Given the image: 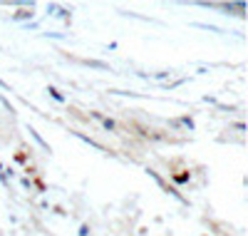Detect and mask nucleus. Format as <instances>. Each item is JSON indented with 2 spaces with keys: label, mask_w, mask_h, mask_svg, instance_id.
I'll list each match as a JSON object with an SVG mask.
<instances>
[{
  "label": "nucleus",
  "mask_w": 248,
  "mask_h": 236,
  "mask_svg": "<svg viewBox=\"0 0 248 236\" xmlns=\"http://www.w3.org/2000/svg\"><path fill=\"white\" fill-rule=\"evenodd\" d=\"M47 92H50V95H52V97H55V100H57V102H62V95H60V92H57V90H55V87H50V90H47Z\"/></svg>",
  "instance_id": "423d86ee"
},
{
  "label": "nucleus",
  "mask_w": 248,
  "mask_h": 236,
  "mask_svg": "<svg viewBox=\"0 0 248 236\" xmlns=\"http://www.w3.org/2000/svg\"><path fill=\"white\" fill-rule=\"evenodd\" d=\"M30 135H32V137H35V142H37V144H40V147H45V149H47V144H45V142H43V137H40V135H37V132H35V130H32V127H30Z\"/></svg>",
  "instance_id": "20e7f679"
},
{
  "label": "nucleus",
  "mask_w": 248,
  "mask_h": 236,
  "mask_svg": "<svg viewBox=\"0 0 248 236\" xmlns=\"http://www.w3.org/2000/svg\"><path fill=\"white\" fill-rule=\"evenodd\" d=\"M87 65L90 67H99V70H109V65H105V62H99V60H87Z\"/></svg>",
  "instance_id": "7ed1b4c3"
},
{
  "label": "nucleus",
  "mask_w": 248,
  "mask_h": 236,
  "mask_svg": "<svg viewBox=\"0 0 248 236\" xmlns=\"http://www.w3.org/2000/svg\"><path fill=\"white\" fill-rule=\"evenodd\" d=\"M28 17H32V10H28V8H23V10H17V13L13 15V20H28Z\"/></svg>",
  "instance_id": "f03ea898"
},
{
  "label": "nucleus",
  "mask_w": 248,
  "mask_h": 236,
  "mask_svg": "<svg viewBox=\"0 0 248 236\" xmlns=\"http://www.w3.org/2000/svg\"><path fill=\"white\" fill-rule=\"evenodd\" d=\"M171 124H174V127H181V124H184V127H189V130H194V122H191V117H181V119H174Z\"/></svg>",
  "instance_id": "f257e3e1"
},
{
  "label": "nucleus",
  "mask_w": 248,
  "mask_h": 236,
  "mask_svg": "<svg viewBox=\"0 0 248 236\" xmlns=\"http://www.w3.org/2000/svg\"><path fill=\"white\" fill-rule=\"evenodd\" d=\"M87 234H90V226L85 224V226H82V229H79V236H87Z\"/></svg>",
  "instance_id": "0eeeda50"
},
{
  "label": "nucleus",
  "mask_w": 248,
  "mask_h": 236,
  "mask_svg": "<svg viewBox=\"0 0 248 236\" xmlns=\"http://www.w3.org/2000/svg\"><path fill=\"white\" fill-rule=\"evenodd\" d=\"M102 124H105V130H117V124H114V119H102Z\"/></svg>",
  "instance_id": "39448f33"
}]
</instances>
